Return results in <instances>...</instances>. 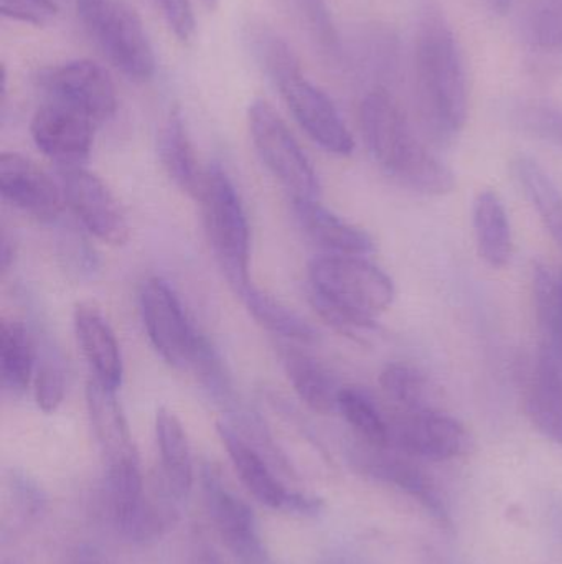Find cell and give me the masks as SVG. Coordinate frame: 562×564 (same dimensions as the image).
Masks as SVG:
<instances>
[{"mask_svg": "<svg viewBox=\"0 0 562 564\" xmlns=\"http://www.w3.org/2000/svg\"><path fill=\"white\" fill-rule=\"evenodd\" d=\"M310 302L317 314L346 337L375 334V317L392 305L395 284L372 261L350 254H322L309 263Z\"/></svg>", "mask_w": 562, "mask_h": 564, "instance_id": "6da1fadb", "label": "cell"}, {"mask_svg": "<svg viewBox=\"0 0 562 564\" xmlns=\"http://www.w3.org/2000/svg\"><path fill=\"white\" fill-rule=\"evenodd\" d=\"M415 65L422 118L441 141H448L467 121L469 89L458 40L436 10H426L419 22Z\"/></svg>", "mask_w": 562, "mask_h": 564, "instance_id": "7a4b0ae2", "label": "cell"}, {"mask_svg": "<svg viewBox=\"0 0 562 564\" xmlns=\"http://www.w3.org/2000/svg\"><path fill=\"white\" fill-rule=\"evenodd\" d=\"M363 138L379 167L399 184L428 195L454 191V174L412 134L392 96L370 93L360 108Z\"/></svg>", "mask_w": 562, "mask_h": 564, "instance_id": "3957f363", "label": "cell"}, {"mask_svg": "<svg viewBox=\"0 0 562 564\" xmlns=\"http://www.w3.org/2000/svg\"><path fill=\"white\" fill-rule=\"evenodd\" d=\"M254 50L306 134L330 154H352L355 141L339 109L306 78L289 45L273 33L260 32L254 35Z\"/></svg>", "mask_w": 562, "mask_h": 564, "instance_id": "277c9868", "label": "cell"}, {"mask_svg": "<svg viewBox=\"0 0 562 564\" xmlns=\"http://www.w3.org/2000/svg\"><path fill=\"white\" fill-rule=\"evenodd\" d=\"M198 202L214 258L233 291L241 295L251 285L250 224L236 187L220 165L207 169Z\"/></svg>", "mask_w": 562, "mask_h": 564, "instance_id": "5b68a950", "label": "cell"}, {"mask_svg": "<svg viewBox=\"0 0 562 564\" xmlns=\"http://www.w3.org/2000/svg\"><path fill=\"white\" fill-rule=\"evenodd\" d=\"M82 29L99 52L134 83H147L157 69L154 48L137 13L124 0H75Z\"/></svg>", "mask_w": 562, "mask_h": 564, "instance_id": "8992f818", "label": "cell"}, {"mask_svg": "<svg viewBox=\"0 0 562 564\" xmlns=\"http://www.w3.org/2000/svg\"><path fill=\"white\" fill-rule=\"evenodd\" d=\"M254 149L271 174L294 198H319L320 184L312 162L276 109L256 99L247 109Z\"/></svg>", "mask_w": 562, "mask_h": 564, "instance_id": "52a82bcc", "label": "cell"}, {"mask_svg": "<svg viewBox=\"0 0 562 564\" xmlns=\"http://www.w3.org/2000/svg\"><path fill=\"white\" fill-rule=\"evenodd\" d=\"M139 311L148 340L170 367L188 370L205 335L195 328L167 281L148 278L139 289Z\"/></svg>", "mask_w": 562, "mask_h": 564, "instance_id": "ba28073f", "label": "cell"}, {"mask_svg": "<svg viewBox=\"0 0 562 564\" xmlns=\"http://www.w3.org/2000/svg\"><path fill=\"white\" fill-rule=\"evenodd\" d=\"M59 185L66 207L88 234L109 247H124L131 225L111 188L101 177L81 167L59 169Z\"/></svg>", "mask_w": 562, "mask_h": 564, "instance_id": "9c48e42d", "label": "cell"}, {"mask_svg": "<svg viewBox=\"0 0 562 564\" xmlns=\"http://www.w3.org/2000/svg\"><path fill=\"white\" fill-rule=\"evenodd\" d=\"M201 486L208 516L234 560L240 564H274L253 509L228 489L220 473L210 464L201 470Z\"/></svg>", "mask_w": 562, "mask_h": 564, "instance_id": "30bf717a", "label": "cell"}, {"mask_svg": "<svg viewBox=\"0 0 562 564\" xmlns=\"http://www.w3.org/2000/svg\"><path fill=\"white\" fill-rule=\"evenodd\" d=\"M40 88L46 101L68 106L102 124L114 116L118 95L108 72L89 59H75L40 73Z\"/></svg>", "mask_w": 562, "mask_h": 564, "instance_id": "8fae6325", "label": "cell"}, {"mask_svg": "<svg viewBox=\"0 0 562 564\" xmlns=\"http://www.w3.org/2000/svg\"><path fill=\"white\" fill-rule=\"evenodd\" d=\"M393 449L418 459L451 460L471 449V436L461 421L434 410L406 411L389 423Z\"/></svg>", "mask_w": 562, "mask_h": 564, "instance_id": "7c38bea8", "label": "cell"}, {"mask_svg": "<svg viewBox=\"0 0 562 564\" xmlns=\"http://www.w3.org/2000/svg\"><path fill=\"white\" fill-rule=\"evenodd\" d=\"M353 460L366 476L395 486L411 497L441 529L452 530L451 513L438 484L421 467L412 464L409 456L393 447H376L363 443L353 453Z\"/></svg>", "mask_w": 562, "mask_h": 564, "instance_id": "4fadbf2b", "label": "cell"}, {"mask_svg": "<svg viewBox=\"0 0 562 564\" xmlns=\"http://www.w3.org/2000/svg\"><path fill=\"white\" fill-rule=\"evenodd\" d=\"M96 126L68 106L46 101L33 115L30 134L36 149L59 169L81 167L91 155Z\"/></svg>", "mask_w": 562, "mask_h": 564, "instance_id": "5bb4252c", "label": "cell"}, {"mask_svg": "<svg viewBox=\"0 0 562 564\" xmlns=\"http://www.w3.org/2000/svg\"><path fill=\"white\" fill-rule=\"evenodd\" d=\"M0 194L13 207L43 221L58 218L65 205L62 185L16 152L0 155Z\"/></svg>", "mask_w": 562, "mask_h": 564, "instance_id": "9a60e30c", "label": "cell"}, {"mask_svg": "<svg viewBox=\"0 0 562 564\" xmlns=\"http://www.w3.org/2000/svg\"><path fill=\"white\" fill-rule=\"evenodd\" d=\"M73 325L95 380L118 391L124 378V364L118 338L101 308L92 302H81L76 305Z\"/></svg>", "mask_w": 562, "mask_h": 564, "instance_id": "2e32d148", "label": "cell"}, {"mask_svg": "<svg viewBox=\"0 0 562 564\" xmlns=\"http://www.w3.org/2000/svg\"><path fill=\"white\" fill-rule=\"evenodd\" d=\"M115 393L118 391L109 390L96 380L89 381L86 387L89 421L104 457L106 467L139 463L131 430Z\"/></svg>", "mask_w": 562, "mask_h": 564, "instance_id": "e0dca14e", "label": "cell"}, {"mask_svg": "<svg viewBox=\"0 0 562 564\" xmlns=\"http://www.w3.org/2000/svg\"><path fill=\"white\" fill-rule=\"evenodd\" d=\"M217 427L241 482L264 506L286 512L293 492L286 489L274 473V464L227 421H221Z\"/></svg>", "mask_w": 562, "mask_h": 564, "instance_id": "ac0fdd59", "label": "cell"}, {"mask_svg": "<svg viewBox=\"0 0 562 564\" xmlns=\"http://www.w3.org/2000/svg\"><path fill=\"white\" fill-rule=\"evenodd\" d=\"M531 423L562 447V350L544 341L527 394Z\"/></svg>", "mask_w": 562, "mask_h": 564, "instance_id": "d6986e66", "label": "cell"}, {"mask_svg": "<svg viewBox=\"0 0 562 564\" xmlns=\"http://www.w3.org/2000/svg\"><path fill=\"white\" fill-rule=\"evenodd\" d=\"M294 214L307 237L330 254L365 257L375 241L362 228L349 224L320 204L319 198H294Z\"/></svg>", "mask_w": 562, "mask_h": 564, "instance_id": "ffe728a7", "label": "cell"}, {"mask_svg": "<svg viewBox=\"0 0 562 564\" xmlns=\"http://www.w3.org/2000/svg\"><path fill=\"white\" fill-rule=\"evenodd\" d=\"M155 434L161 451V482L178 503L184 502L194 486V459L187 431L174 411L161 408L155 414Z\"/></svg>", "mask_w": 562, "mask_h": 564, "instance_id": "44dd1931", "label": "cell"}, {"mask_svg": "<svg viewBox=\"0 0 562 564\" xmlns=\"http://www.w3.org/2000/svg\"><path fill=\"white\" fill-rule=\"evenodd\" d=\"M158 155H161L162 167L167 172L170 181L188 197L200 200L207 169L200 167L194 142L178 111L172 112L162 128L161 138H158Z\"/></svg>", "mask_w": 562, "mask_h": 564, "instance_id": "7402d4cb", "label": "cell"}, {"mask_svg": "<svg viewBox=\"0 0 562 564\" xmlns=\"http://www.w3.org/2000/svg\"><path fill=\"white\" fill-rule=\"evenodd\" d=\"M284 370L297 397L320 414L339 411V387L333 375L316 358L299 348L283 351Z\"/></svg>", "mask_w": 562, "mask_h": 564, "instance_id": "603a6c76", "label": "cell"}, {"mask_svg": "<svg viewBox=\"0 0 562 564\" xmlns=\"http://www.w3.org/2000/svg\"><path fill=\"white\" fill-rule=\"evenodd\" d=\"M474 230L478 253L492 268H504L514 254L510 218L497 192L478 194L474 205Z\"/></svg>", "mask_w": 562, "mask_h": 564, "instance_id": "cb8c5ba5", "label": "cell"}, {"mask_svg": "<svg viewBox=\"0 0 562 564\" xmlns=\"http://www.w3.org/2000/svg\"><path fill=\"white\" fill-rule=\"evenodd\" d=\"M36 345L25 325L19 321H3L0 328V371L3 388L22 394L35 377Z\"/></svg>", "mask_w": 562, "mask_h": 564, "instance_id": "d4e9b609", "label": "cell"}, {"mask_svg": "<svg viewBox=\"0 0 562 564\" xmlns=\"http://www.w3.org/2000/svg\"><path fill=\"white\" fill-rule=\"evenodd\" d=\"M515 175L525 194L537 208L544 228L562 250V197L550 175L528 155H520L514 162Z\"/></svg>", "mask_w": 562, "mask_h": 564, "instance_id": "484cf974", "label": "cell"}, {"mask_svg": "<svg viewBox=\"0 0 562 564\" xmlns=\"http://www.w3.org/2000/svg\"><path fill=\"white\" fill-rule=\"evenodd\" d=\"M240 297L250 314L253 315L254 321L271 334L279 335V337L297 341V344H312L317 340L316 330L307 324L306 318L300 317L297 312L267 292L251 284Z\"/></svg>", "mask_w": 562, "mask_h": 564, "instance_id": "4316f807", "label": "cell"}, {"mask_svg": "<svg viewBox=\"0 0 562 564\" xmlns=\"http://www.w3.org/2000/svg\"><path fill=\"white\" fill-rule=\"evenodd\" d=\"M339 413L353 427L360 440L370 446H392V427L365 390L342 387L339 394Z\"/></svg>", "mask_w": 562, "mask_h": 564, "instance_id": "83f0119b", "label": "cell"}, {"mask_svg": "<svg viewBox=\"0 0 562 564\" xmlns=\"http://www.w3.org/2000/svg\"><path fill=\"white\" fill-rule=\"evenodd\" d=\"M35 400L43 413H55L65 400L66 361L55 344L45 338L36 347Z\"/></svg>", "mask_w": 562, "mask_h": 564, "instance_id": "f1b7e54d", "label": "cell"}, {"mask_svg": "<svg viewBox=\"0 0 562 564\" xmlns=\"http://www.w3.org/2000/svg\"><path fill=\"white\" fill-rule=\"evenodd\" d=\"M383 391L406 411L432 410V390L428 377L408 364H389L382 371Z\"/></svg>", "mask_w": 562, "mask_h": 564, "instance_id": "f546056e", "label": "cell"}, {"mask_svg": "<svg viewBox=\"0 0 562 564\" xmlns=\"http://www.w3.org/2000/svg\"><path fill=\"white\" fill-rule=\"evenodd\" d=\"M533 282L535 305L547 344L562 350V271L537 264Z\"/></svg>", "mask_w": 562, "mask_h": 564, "instance_id": "4dcf8cb0", "label": "cell"}, {"mask_svg": "<svg viewBox=\"0 0 562 564\" xmlns=\"http://www.w3.org/2000/svg\"><path fill=\"white\" fill-rule=\"evenodd\" d=\"M515 126L527 134L562 148V108L550 102H521L511 111Z\"/></svg>", "mask_w": 562, "mask_h": 564, "instance_id": "1f68e13d", "label": "cell"}, {"mask_svg": "<svg viewBox=\"0 0 562 564\" xmlns=\"http://www.w3.org/2000/svg\"><path fill=\"white\" fill-rule=\"evenodd\" d=\"M0 12L7 19L40 26L58 15V6L53 0H0Z\"/></svg>", "mask_w": 562, "mask_h": 564, "instance_id": "d6a6232c", "label": "cell"}, {"mask_svg": "<svg viewBox=\"0 0 562 564\" xmlns=\"http://www.w3.org/2000/svg\"><path fill=\"white\" fill-rule=\"evenodd\" d=\"M165 22L180 42H190L197 29L191 0H157Z\"/></svg>", "mask_w": 562, "mask_h": 564, "instance_id": "836d02e7", "label": "cell"}, {"mask_svg": "<svg viewBox=\"0 0 562 564\" xmlns=\"http://www.w3.org/2000/svg\"><path fill=\"white\" fill-rule=\"evenodd\" d=\"M12 496L22 516L35 517L45 506L42 489L25 474H12Z\"/></svg>", "mask_w": 562, "mask_h": 564, "instance_id": "e575fe53", "label": "cell"}, {"mask_svg": "<svg viewBox=\"0 0 562 564\" xmlns=\"http://www.w3.org/2000/svg\"><path fill=\"white\" fill-rule=\"evenodd\" d=\"M293 2L299 7L300 12L319 33L320 40L332 43L335 36H333L332 23H330L329 12H327L323 0H293Z\"/></svg>", "mask_w": 562, "mask_h": 564, "instance_id": "d590c367", "label": "cell"}, {"mask_svg": "<svg viewBox=\"0 0 562 564\" xmlns=\"http://www.w3.org/2000/svg\"><path fill=\"white\" fill-rule=\"evenodd\" d=\"M322 499L300 492L290 494L289 503L286 507V512L302 517H317L319 513H322Z\"/></svg>", "mask_w": 562, "mask_h": 564, "instance_id": "8d00e7d4", "label": "cell"}, {"mask_svg": "<svg viewBox=\"0 0 562 564\" xmlns=\"http://www.w3.org/2000/svg\"><path fill=\"white\" fill-rule=\"evenodd\" d=\"M69 564H104L101 553L91 545H81L73 553Z\"/></svg>", "mask_w": 562, "mask_h": 564, "instance_id": "74e56055", "label": "cell"}, {"mask_svg": "<svg viewBox=\"0 0 562 564\" xmlns=\"http://www.w3.org/2000/svg\"><path fill=\"white\" fill-rule=\"evenodd\" d=\"M197 564H223L220 555L211 546H201L197 555Z\"/></svg>", "mask_w": 562, "mask_h": 564, "instance_id": "f35d334b", "label": "cell"}, {"mask_svg": "<svg viewBox=\"0 0 562 564\" xmlns=\"http://www.w3.org/2000/svg\"><path fill=\"white\" fill-rule=\"evenodd\" d=\"M494 12L507 13L514 0H485Z\"/></svg>", "mask_w": 562, "mask_h": 564, "instance_id": "ab89813d", "label": "cell"}, {"mask_svg": "<svg viewBox=\"0 0 562 564\" xmlns=\"http://www.w3.org/2000/svg\"><path fill=\"white\" fill-rule=\"evenodd\" d=\"M201 2H203V6L207 7V9H217V6H218V2H220V0H201Z\"/></svg>", "mask_w": 562, "mask_h": 564, "instance_id": "60d3db41", "label": "cell"}]
</instances>
